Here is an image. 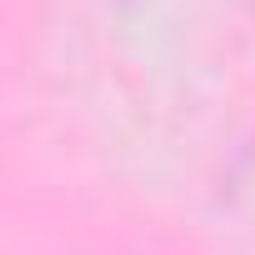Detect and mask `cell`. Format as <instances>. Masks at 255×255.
Returning <instances> with one entry per match:
<instances>
[]
</instances>
